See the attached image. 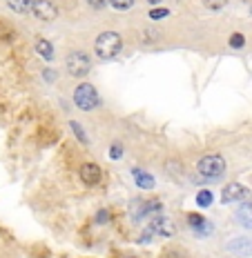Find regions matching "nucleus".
<instances>
[{"mask_svg": "<svg viewBox=\"0 0 252 258\" xmlns=\"http://www.w3.org/2000/svg\"><path fill=\"white\" fill-rule=\"evenodd\" d=\"M123 47V40L121 36L116 34V31H103V34L96 38L94 42V49H96V56L103 58V60H110V58H114L116 53L121 51Z\"/></svg>", "mask_w": 252, "mask_h": 258, "instance_id": "f257e3e1", "label": "nucleus"}, {"mask_svg": "<svg viewBox=\"0 0 252 258\" xmlns=\"http://www.w3.org/2000/svg\"><path fill=\"white\" fill-rule=\"evenodd\" d=\"M74 103H76L80 109H85V111L96 109L100 100H98V94H96L94 85H89V83L78 85L76 91H74Z\"/></svg>", "mask_w": 252, "mask_h": 258, "instance_id": "f03ea898", "label": "nucleus"}, {"mask_svg": "<svg viewBox=\"0 0 252 258\" xmlns=\"http://www.w3.org/2000/svg\"><path fill=\"white\" fill-rule=\"evenodd\" d=\"M65 67H67V72L72 74V76L83 78V76H87L89 69H92V60H89L87 53H83V51H72V53L67 56V60H65Z\"/></svg>", "mask_w": 252, "mask_h": 258, "instance_id": "7ed1b4c3", "label": "nucleus"}, {"mask_svg": "<svg viewBox=\"0 0 252 258\" xmlns=\"http://www.w3.org/2000/svg\"><path fill=\"white\" fill-rule=\"evenodd\" d=\"M196 167H199V174L206 176V178H219L226 171V160L217 154H210V156H203Z\"/></svg>", "mask_w": 252, "mask_h": 258, "instance_id": "20e7f679", "label": "nucleus"}, {"mask_svg": "<svg viewBox=\"0 0 252 258\" xmlns=\"http://www.w3.org/2000/svg\"><path fill=\"white\" fill-rule=\"evenodd\" d=\"M31 12H34L36 18L42 20V23H49V20H54L58 16V7L52 3V0H36Z\"/></svg>", "mask_w": 252, "mask_h": 258, "instance_id": "39448f33", "label": "nucleus"}, {"mask_svg": "<svg viewBox=\"0 0 252 258\" xmlns=\"http://www.w3.org/2000/svg\"><path fill=\"white\" fill-rule=\"evenodd\" d=\"M250 196V189L243 185H239V182H232V185L223 187L221 191V201L223 203H234V201H243V198Z\"/></svg>", "mask_w": 252, "mask_h": 258, "instance_id": "423d86ee", "label": "nucleus"}, {"mask_svg": "<svg viewBox=\"0 0 252 258\" xmlns=\"http://www.w3.org/2000/svg\"><path fill=\"white\" fill-rule=\"evenodd\" d=\"M80 180L89 187L98 185L100 182V167L96 163H83L80 165Z\"/></svg>", "mask_w": 252, "mask_h": 258, "instance_id": "0eeeda50", "label": "nucleus"}, {"mask_svg": "<svg viewBox=\"0 0 252 258\" xmlns=\"http://www.w3.org/2000/svg\"><path fill=\"white\" fill-rule=\"evenodd\" d=\"M152 234H159V236H172L174 234V225L170 218L165 216H154L152 218V225H149Z\"/></svg>", "mask_w": 252, "mask_h": 258, "instance_id": "6e6552de", "label": "nucleus"}, {"mask_svg": "<svg viewBox=\"0 0 252 258\" xmlns=\"http://www.w3.org/2000/svg\"><path fill=\"white\" fill-rule=\"evenodd\" d=\"M228 251H232V254L237 256H252V240L250 238H234L228 243Z\"/></svg>", "mask_w": 252, "mask_h": 258, "instance_id": "1a4fd4ad", "label": "nucleus"}, {"mask_svg": "<svg viewBox=\"0 0 252 258\" xmlns=\"http://www.w3.org/2000/svg\"><path fill=\"white\" fill-rule=\"evenodd\" d=\"M237 223L245 229H252V201L243 203V205L237 209Z\"/></svg>", "mask_w": 252, "mask_h": 258, "instance_id": "9d476101", "label": "nucleus"}, {"mask_svg": "<svg viewBox=\"0 0 252 258\" xmlns=\"http://www.w3.org/2000/svg\"><path fill=\"white\" fill-rule=\"evenodd\" d=\"M36 53L42 58V60H54V47H52V42L49 40H45V38H38L36 40Z\"/></svg>", "mask_w": 252, "mask_h": 258, "instance_id": "9b49d317", "label": "nucleus"}, {"mask_svg": "<svg viewBox=\"0 0 252 258\" xmlns=\"http://www.w3.org/2000/svg\"><path fill=\"white\" fill-rule=\"evenodd\" d=\"M5 3H7V7L12 9V12H16V14H27V12H31V9H34L36 0H5Z\"/></svg>", "mask_w": 252, "mask_h": 258, "instance_id": "f8f14e48", "label": "nucleus"}, {"mask_svg": "<svg viewBox=\"0 0 252 258\" xmlns=\"http://www.w3.org/2000/svg\"><path fill=\"white\" fill-rule=\"evenodd\" d=\"M134 178H136V185L141 187V189H152L154 187V176L147 174V171L134 169Z\"/></svg>", "mask_w": 252, "mask_h": 258, "instance_id": "ddd939ff", "label": "nucleus"}, {"mask_svg": "<svg viewBox=\"0 0 252 258\" xmlns=\"http://www.w3.org/2000/svg\"><path fill=\"white\" fill-rule=\"evenodd\" d=\"M161 209L163 207H161L159 201H147L138 207V216H157V214H161Z\"/></svg>", "mask_w": 252, "mask_h": 258, "instance_id": "4468645a", "label": "nucleus"}, {"mask_svg": "<svg viewBox=\"0 0 252 258\" xmlns=\"http://www.w3.org/2000/svg\"><path fill=\"white\" fill-rule=\"evenodd\" d=\"M69 127H72L74 136H76V138H78V143H83V145H87V143H89L87 134H85V129H83V125H80V122H76V120H72V122H69Z\"/></svg>", "mask_w": 252, "mask_h": 258, "instance_id": "2eb2a0df", "label": "nucleus"}, {"mask_svg": "<svg viewBox=\"0 0 252 258\" xmlns=\"http://www.w3.org/2000/svg\"><path fill=\"white\" fill-rule=\"evenodd\" d=\"M196 205L199 207H210L212 205V191L203 189V191L196 194Z\"/></svg>", "mask_w": 252, "mask_h": 258, "instance_id": "dca6fc26", "label": "nucleus"}, {"mask_svg": "<svg viewBox=\"0 0 252 258\" xmlns=\"http://www.w3.org/2000/svg\"><path fill=\"white\" fill-rule=\"evenodd\" d=\"M214 232V225L210 223V220H206L203 225H199V227H194V234L199 236V238H206V236H210Z\"/></svg>", "mask_w": 252, "mask_h": 258, "instance_id": "f3484780", "label": "nucleus"}, {"mask_svg": "<svg viewBox=\"0 0 252 258\" xmlns=\"http://www.w3.org/2000/svg\"><path fill=\"white\" fill-rule=\"evenodd\" d=\"M110 5L116 12H127V9L134 7V0H110Z\"/></svg>", "mask_w": 252, "mask_h": 258, "instance_id": "a211bd4d", "label": "nucleus"}, {"mask_svg": "<svg viewBox=\"0 0 252 258\" xmlns=\"http://www.w3.org/2000/svg\"><path fill=\"white\" fill-rule=\"evenodd\" d=\"M243 45H245L243 34H232V36H230V47H234V49H241Z\"/></svg>", "mask_w": 252, "mask_h": 258, "instance_id": "6ab92c4d", "label": "nucleus"}, {"mask_svg": "<svg viewBox=\"0 0 252 258\" xmlns=\"http://www.w3.org/2000/svg\"><path fill=\"white\" fill-rule=\"evenodd\" d=\"M203 5L208 9H223L228 5V0H203Z\"/></svg>", "mask_w": 252, "mask_h": 258, "instance_id": "aec40b11", "label": "nucleus"}, {"mask_svg": "<svg viewBox=\"0 0 252 258\" xmlns=\"http://www.w3.org/2000/svg\"><path fill=\"white\" fill-rule=\"evenodd\" d=\"M168 16H170V12H168V9H152V12H149V18H152V20L168 18Z\"/></svg>", "mask_w": 252, "mask_h": 258, "instance_id": "412c9836", "label": "nucleus"}, {"mask_svg": "<svg viewBox=\"0 0 252 258\" xmlns=\"http://www.w3.org/2000/svg\"><path fill=\"white\" fill-rule=\"evenodd\" d=\"M87 3H89V7L92 9H103V7H107L110 0H87Z\"/></svg>", "mask_w": 252, "mask_h": 258, "instance_id": "4be33fe9", "label": "nucleus"}, {"mask_svg": "<svg viewBox=\"0 0 252 258\" xmlns=\"http://www.w3.org/2000/svg\"><path fill=\"white\" fill-rule=\"evenodd\" d=\"M110 156H112V158H121V156H123V147H121V145H114V147H112L110 149Z\"/></svg>", "mask_w": 252, "mask_h": 258, "instance_id": "5701e85b", "label": "nucleus"}, {"mask_svg": "<svg viewBox=\"0 0 252 258\" xmlns=\"http://www.w3.org/2000/svg\"><path fill=\"white\" fill-rule=\"evenodd\" d=\"M96 223H110V212H98L96 214Z\"/></svg>", "mask_w": 252, "mask_h": 258, "instance_id": "b1692460", "label": "nucleus"}, {"mask_svg": "<svg viewBox=\"0 0 252 258\" xmlns=\"http://www.w3.org/2000/svg\"><path fill=\"white\" fill-rule=\"evenodd\" d=\"M42 76H45L47 83H54V80L58 78V74H56V72H52V69H45V74H42Z\"/></svg>", "mask_w": 252, "mask_h": 258, "instance_id": "393cba45", "label": "nucleus"}, {"mask_svg": "<svg viewBox=\"0 0 252 258\" xmlns=\"http://www.w3.org/2000/svg\"><path fill=\"white\" fill-rule=\"evenodd\" d=\"M147 3H152V5H159V3H161V0H147Z\"/></svg>", "mask_w": 252, "mask_h": 258, "instance_id": "a878e982", "label": "nucleus"}, {"mask_svg": "<svg viewBox=\"0 0 252 258\" xmlns=\"http://www.w3.org/2000/svg\"><path fill=\"white\" fill-rule=\"evenodd\" d=\"M243 3H248V0H243Z\"/></svg>", "mask_w": 252, "mask_h": 258, "instance_id": "bb28decb", "label": "nucleus"}, {"mask_svg": "<svg viewBox=\"0 0 252 258\" xmlns=\"http://www.w3.org/2000/svg\"><path fill=\"white\" fill-rule=\"evenodd\" d=\"M250 12H252V9H250Z\"/></svg>", "mask_w": 252, "mask_h": 258, "instance_id": "cd10ccee", "label": "nucleus"}]
</instances>
